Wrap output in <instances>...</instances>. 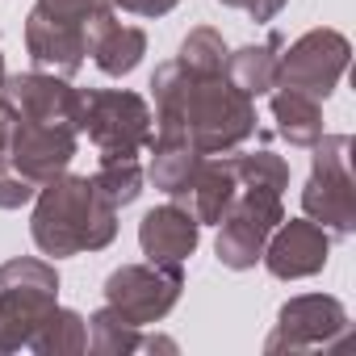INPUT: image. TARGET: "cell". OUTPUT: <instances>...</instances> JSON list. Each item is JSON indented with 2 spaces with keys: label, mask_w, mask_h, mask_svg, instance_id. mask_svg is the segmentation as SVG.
<instances>
[{
  "label": "cell",
  "mask_w": 356,
  "mask_h": 356,
  "mask_svg": "<svg viewBox=\"0 0 356 356\" xmlns=\"http://www.w3.org/2000/svg\"><path fill=\"white\" fill-rule=\"evenodd\" d=\"M155 138L193 143L202 155H231L256 134V101L243 97L227 76H193L176 59L151 76Z\"/></svg>",
  "instance_id": "cell-1"
},
{
  "label": "cell",
  "mask_w": 356,
  "mask_h": 356,
  "mask_svg": "<svg viewBox=\"0 0 356 356\" xmlns=\"http://www.w3.org/2000/svg\"><path fill=\"white\" fill-rule=\"evenodd\" d=\"M30 239L42 256H55V260L105 252L118 239V210L97 193L92 176L63 172L34 193Z\"/></svg>",
  "instance_id": "cell-2"
},
{
  "label": "cell",
  "mask_w": 356,
  "mask_h": 356,
  "mask_svg": "<svg viewBox=\"0 0 356 356\" xmlns=\"http://www.w3.org/2000/svg\"><path fill=\"white\" fill-rule=\"evenodd\" d=\"M55 306H59V268L51 260L13 256L0 264V356L22 352Z\"/></svg>",
  "instance_id": "cell-3"
},
{
  "label": "cell",
  "mask_w": 356,
  "mask_h": 356,
  "mask_svg": "<svg viewBox=\"0 0 356 356\" xmlns=\"http://www.w3.org/2000/svg\"><path fill=\"white\" fill-rule=\"evenodd\" d=\"M80 134L101 159H138L155 138V118L147 97L130 88H88L80 92Z\"/></svg>",
  "instance_id": "cell-4"
},
{
  "label": "cell",
  "mask_w": 356,
  "mask_h": 356,
  "mask_svg": "<svg viewBox=\"0 0 356 356\" xmlns=\"http://www.w3.org/2000/svg\"><path fill=\"white\" fill-rule=\"evenodd\" d=\"M302 189V214L327 235L348 239L356 231V181H352V134H323Z\"/></svg>",
  "instance_id": "cell-5"
},
{
  "label": "cell",
  "mask_w": 356,
  "mask_h": 356,
  "mask_svg": "<svg viewBox=\"0 0 356 356\" xmlns=\"http://www.w3.org/2000/svg\"><path fill=\"white\" fill-rule=\"evenodd\" d=\"M285 206L281 193L268 189H239L235 202L227 206V214L218 218V239H214V256L222 268L231 273H248L260 264L268 235L281 227Z\"/></svg>",
  "instance_id": "cell-6"
},
{
  "label": "cell",
  "mask_w": 356,
  "mask_h": 356,
  "mask_svg": "<svg viewBox=\"0 0 356 356\" xmlns=\"http://www.w3.org/2000/svg\"><path fill=\"white\" fill-rule=\"evenodd\" d=\"M185 293V268L181 264H122L105 277V306H113L122 318H130L134 327H151L163 323L172 314V306Z\"/></svg>",
  "instance_id": "cell-7"
},
{
  "label": "cell",
  "mask_w": 356,
  "mask_h": 356,
  "mask_svg": "<svg viewBox=\"0 0 356 356\" xmlns=\"http://www.w3.org/2000/svg\"><path fill=\"white\" fill-rule=\"evenodd\" d=\"M348 59H352V42L339 30H331V26L306 30L298 42L281 47L277 88H293V92H306L314 101H327L339 88Z\"/></svg>",
  "instance_id": "cell-8"
},
{
  "label": "cell",
  "mask_w": 356,
  "mask_h": 356,
  "mask_svg": "<svg viewBox=\"0 0 356 356\" xmlns=\"http://www.w3.org/2000/svg\"><path fill=\"white\" fill-rule=\"evenodd\" d=\"M348 335V306L331 293H298L277 310L264 352H314L335 348Z\"/></svg>",
  "instance_id": "cell-9"
},
{
  "label": "cell",
  "mask_w": 356,
  "mask_h": 356,
  "mask_svg": "<svg viewBox=\"0 0 356 356\" xmlns=\"http://www.w3.org/2000/svg\"><path fill=\"white\" fill-rule=\"evenodd\" d=\"M0 109L9 122H51L80 130V88L55 72H17L0 84Z\"/></svg>",
  "instance_id": "cell-10"
},
{
  "label": "cell",
  "mask_w": 356,
  "mask_h": 356,
  "mask_svg": "<svg viewBox=\"0 0 356 356\" xmlns=\"http://www.w3.org/2000/svg\"><path fill=\"white\" fill-rule=\"evenodd\" d=\"M76 151H80V130H76V126H51V122H9L5 155H9V163L26 176V181H34L38 189L72 168Z\"/></svg>",
  "instance_id": "cell-11"
},
{
  "label": "cell",
  "mask_w": 356,
  "mask_h": 356,
  "mask_svg": "<svg viewBox=\"0 0 356 356\" xmlns=\"http://www.w3.org/2000/svg\"><path fill=\"white\" fill-rule=\"evenodd\" d=\"M331 260V235L310 218H281V227L268 235L260 264L277 281H306L318 277Z\"/></svg>",
  "instance_id": "cell-12"
},
{
  "label": "cell",
  "mask_w": 356,
  "mask_h": 356,
  "mask_svg": "<svg viewBox=\"0 0 356 356\" xmlns=\"http://www.w3.org/2000/svg\"><path fill=\"white\" fill-rule=\"evenodd\" d=\"M26 51H30V63L38 72H55V76L72 80L88 59V26L63 22V17L34 5L26 17Z\"/></svg>",
  "instance_id": "cell-13"
},
{
  "label": "cell",
  "mask_w": 356,
  "mask_h": 356,
  "mask_svg": "<svg viewBox=\"0 0 356 356\" xmlns=\"http://www.w3.org/2000/svg\"><path fill=\"white\" fill-rule=\"evenodd\" d=\"M197 243H202L197 218L185 206H176V202L147 210L143 222H138V248L155 264H185L197 252Z\"/></svg>",
  "instance_id": "cell-14"
},
{
  "label": "cell",
  "mask_w": 356,
  "mask_h": 356,
  "mask_svg": "<svg viewBox=\"0 0 356 356\" xmlns=\"http://www.w3.org/2000/svg\"><path fill=\"white\" fill-rule=\"evenodd\" d=\"M235 193H239V176L231 168V155H206L193 172V181L185 185V193L172 202L185 206L197 218V227H218V218L227 214Z\"/></svg>",
  "instance_id": "cell-15"
},
{
  "label": "cell",
  "mask_w": 356,
  "mask_h": 356,
  "mask_svg": "<svg viewBox=\"0 0 356 356\" xmlns=\"http://www.w3.org/2000/svg\"><path fill=\"white\" fill-rule=\"evenodd\" d=\"M281 47L285 38L281 34H268L260 47H239V51H227V67L222 76L243 92V97H264L277 88V63H281Z\"/></svg>",
  "instance_id": "cell-16"
},
{
  "label": "cell",
  "mask_w": 356,
  "mask_h": 356,
  "mask_svg": "<svg viewBox=\"0 0 356 356\" xmlns=\"http://www.w3.org/2000/svg\"><path fill=\"white\" fill-rule=\"evenodd\" d=\"M151 168H147V181L155 185V193H163L168 202L181 197L185 185L193 181L197 163L206 159L193 143H181V138H151Z\"/></svg>",
  "instance_id": "cell-17"
},
{
  "label": "cell",
  "mask_w": 356,
  "mask_h": 356,
  "mask_svg": "<svg viewBox=\"0 0 356 356\" xmlns=\"http://www.w3.org/2000/svg\"><path fill=\"white\" fill-rule=\"evenodd\" d=\"M273 122L277 134L289 147H314L327 130H323V101L293 92V88H277L273 92Z\"/></svg>",
  "instance_id": "cell-18"
},
{
  "label": "cell",
  "mask_w": 356,
  "mask_h": 356,
  "mask_svg": "<svg viewBox=\"0 0 356 356\" xmlns=\"http://www.w3.org/2000/svg\"><path fill=\"white\" fill-rule=\"evenodd\" d=\"M88 55H92V63H97L105 76L122 80V76H130V72L143 63V55H147V34H143L138 26H122V22L113 17V22L92 38Z\"/></svg>",
  "instance_id": "cell-19"
},
{
  "label": "cell",
  "mask_w": 356,
  "mask_h": 356,
  "mask_svg": "<svg viewBox=\"0 0 356 356\" xmlns=\"http://www.w3.org/2000/svg\"><path fill=\"white\" fill-rule=\"evenodd\" d=\"M38 356H67V352H88V318L72 306H55L42 327L34 331V339L26 343Z\"/></svg>",
  "instance_id": "cell-20"
},
{
  "label": "cell",
  "mask_w": 356,
  "mask_h": 356,
  "mask_svg": "<svg viewBox=\"0 0 356 356\" xmlns=\"http://www.w3.org/2000/svg\"><path fill=\"white\" fill-rule=\"evenodd\" d=\"M88 348L97 356H130V352H143V327H134L130 318H122L113 306H101L97 314H88Z\"/></svg>",
  "instance_id": "cell-21"
},
{
  "label": "cell",
  "mask_w": 356,
  "mask_h": 356,
  "mask_svg": "<svg viewBox=\"0 0 356 356\" xmlns=\"http://www.w3.org/2000/svg\"><path fill=\"white\" fill-rule=\"evenodd\" d=\"M143 181L147 172L138 159H97V172H92V185L97 193L113 206V210H126L143 197Z\"/></svg>",
  "instance_id": "cell-22"
},
{
  "label": "cell",
  "mask_w": 356,
  "mask_h": 356,
  "mask_svg": "<svg viewBox=\"0 0 356 356\" xmlns=\"http://www.w3.org/2000/svg\"><path fill=\"white\" fill-rule=\"evenodd\" d=\"M231 168L239 176V189H268V193H285L289 189V163L277 151H268V147L231 155Z\"/></svg>",
  "instance_id": "cell-23"
},
{
  "label": "cell",
  "mask_w": 356,
  "mask_h": 356,
  "mask_svg": "<svg viewBox=\"0 0 356 356\" xmlns=\"http://www.w3.org/2000/svg\"><path fill=\"white\" fill-rule=\"evenodd\" d=\"M176 63L189 67L193 76H222L227 67V38L214 26H197L185 34L181 51H176Z\"/></svg>",
  "instance_id": "cell-24"
},
{
  "label": "cell",
  "mask_w": 356,
  "mask_h": 356,
  "mask_svg": "<svg viewBox=\"0 0 356 356\" xmlns=\"http://www.w3.org/2000/svg\"><path fill=\"white\" fill-rule=\"evenodd\" d=\"M34 5L47 9V13H55V17H63V22H80V26H88V47H92V38L118 17L113 0H34Z\"/></svg>",
  "instance_id": "cell-25"
},
{
  "label": "cell",
  "mask_w": 356,
  "mask_h": 356,
  "mask_svg": "<svg viewBox=\"0 0 356 356\" xmlns=\"http://www.w3.org/2000/svg\"><path fill=\"white\" fill-rule=\"evenodd\" d=\"M34 193H38V185L26 181V176L9 163V155H0V210H22V206L34 202Z\"/></svg>",
  "instance_id": "cell-26"
},
{
  "label": "cell",
  "mask_w": 356,
  "mask_h": 356,
  "mask_svg": "<svg viewBox=\"0 0 356 356\" xmlns=\"http://www.w3.org/2000/svg\"><path fill=\"white\" fill-rule=\"evenodd\" d=\"M218 5H227V9H239V13H248L252 22H260V26H268L289 0H218Z\"/></svg>",
  "instance_id": "cell-27"
},
{
  "label": "cell",
  "mask_w": 356,
  "mask_h": 356,
  "mask_svg": "<svg viewBox=\"0 0 356 356\" xmlns=\"http://www.w3.org/2000/svg\"><path fill=\"white\" fill-rule=\"evenodd\" d=\"M181 0H113V9L130 13V17H168Z\"/></svg>",
  "instance_id": "cell-28"
},
{
  "label": "cell",
  "mask_w": 356,
  "mask_h": 356,
  "mask_svg": "<svg viewBox=\"0 0 356 356\" xmlns=\"http://www.w3.org/2000/svg\"><path fill=\"white\" fill-rule=\"evenodd\" d=\"M5 51H0V84H5ZM5 138H9V118H5V109H0V151H5Z\"/></svg>",
  "instance_id": "cell-29"
}]
</instances>
